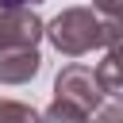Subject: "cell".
I'll use <instances>...</instances> for the list:
<instances>
[{
	"mask_svg": "<svg viewBox=\"0 0 123 123\" xmlns=\"http://www.w3.org/2000/svg\"><path fill=\"white\" fill-rule=\"evenodd\" d=\"M38 123H88V111H81V108H73V104H65V100H54V104L42 111Z\"/></svg>",
	"mask_w": 123,
	"mask_h": 123,
	"instance_id": "8992f818",
	"label": "cell"
},
{
	"mask_svg": "<svg viewBox=\"0 0 123 123\" xmlns=\"http://www.w3.org/2000/svg\"><path fill=\"white\" fill-rule=\"evenodd\" d=\"M42 0H0V8H35Z\"/></svg>",
	"mask_w": 123,
	"mask_h": 123,
	"instance_id": "30bf717a",
	"label": "cell"
},
{
	"mask_svg": "<svg viewBox=\"0 0 123 123\" xmlns=\"http://www.w3.org/2000/svg\"><path fill=\"white\" fill-rule=\"evenodd\" d=\"M46 38L58 54L65 58H81L88 50L108 46V23L96 8H65L46 23Z\"/></svg>",
	"mask_w": 123,
	"mask_h": 123,
	"instance_id": "6da1fadb",
	"label": "cell"
},
{
	"mask_svg": "<svg viewBox=\"0 0 123 123\" xmlns=\"http://www.w3.org/2000/svg\"><path fill=\"white\" fill-rule=\"evenodd\" d=\"M88 123H123V100H108V104H100V108L88 115Z\"/></svg>",
	"mask_w": 123,
	"mask_h": 123,
	"instance_id": "9c48e42d",
	"label": "cell"
},
{
	"mask_svg": "<svg viewBox=\"0 0 123 123\" xmlns=\"http://www.w3.org/2000/svg\"><path fill=\"white\" fill-rule=\"evenodd\" d=\"M104 96H108V92H104L96 69H88V65H81V62L62 65V73L54 77V100H65V104H73V108H81V111H88V115L104 104Z\"/></svg>",
	"mask_w": 123,
	"mask_h": 123,
	"instance_id": "7a4b0ae2",
	"label": "cell"
},
{
	"mask_svg": "<svg viewBox=\"0 0 123 123\" xmlns=\"http://www.w3.org/2000/svg\"><path fill=\"white\" fill-rule=\"evenodd\" d=\"M42 69V58L35 46H12L0 54V85H27Z\"/></svg>",
	"mask_w": 123,
	"mask_h": 123,
	"instance_id": "277c9868",
	"label": "cell"
},
{
	"mask_svg": "<svg viewBox=\"0 0 123 123\" xmlns=\"http://www.w3.org/2000/svg\"><path fill=\"white\" fill-rule=\"evenodd\" d=\"M46 35V23L35 8H0V54L12 46H35Z\"/></svg>",
	"mask_w": 123,
	"mask_h": 123,
	"instance_id": "3957f363",
	"label": "cell"
},
{
	"mask_svg": "<svg viewBox=\"0 0 123 123\" xmlns=\"http://www.w3.org/2000/svg\"><path fill=\"white\" fill-rule=\"evenodd\" d=\"M96 77H100V85L111 100H123V35L108 38V54L96 65Z\"/></svg>",
	"mask_w": 123,
	"mask_h": 123,
	"instance_id": "5b68a950",
	"label": "cell"
},
{
	"mask_svg": "<svg viewBox=\"0 0 123 123\" xmlns=\"http://www.w3.org/2000/svg\"><path fill=\"white\" fill-rule=\"evenodd\" d=\"M42 111H35L31 104H19V100H0V123H38Z\"/></svg>",
	"mask_w": 123,
	"mask_h": 123,
	"instance_id": "52a82bcc",
	"label": "cell"
},
{
	"mask_svg": "<svg viewBox=\"0 0 123 123\" xmlns=\"http://www.w3.org/2000/svg\"><path fill=\"white\" fill-rule=\"evenodd\" d=\"M92 8L104 15V23H108V38L123 35V0H92Z\"/></svg>",
	"mask_w": 123,
	"mask_h": 123,
	"instance_id": "ba28073f",
	"label": "cell"
}]
</instances>
